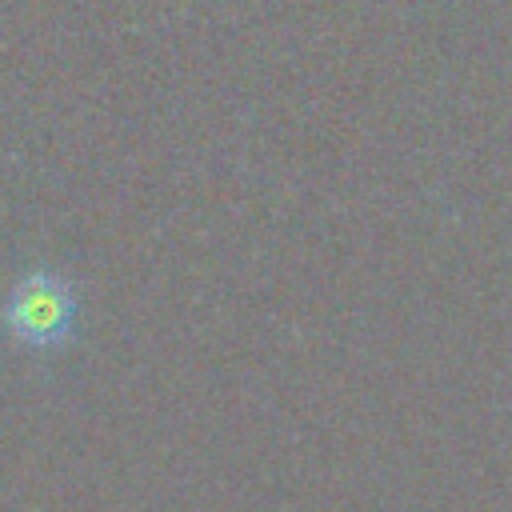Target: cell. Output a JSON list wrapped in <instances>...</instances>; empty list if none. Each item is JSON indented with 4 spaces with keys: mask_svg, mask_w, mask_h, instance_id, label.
<instances>
[{
    "mask_svg": "<svg viewBox=\"0 0 512 512\" xmlns=\"http://www.w3.org/2000/svg\"><path fill=\"white\" fill-rule=\"evenodd\" d=\"M0 324L8 340L28 352H60L76 336L80 296L56 268H32L8 288Z\"/></svg>",
    "mask_w": 512,
    "mask_h": 512,
    "instance_id": "6da1fadb",
    "label": "cell"
}]
</instances>
